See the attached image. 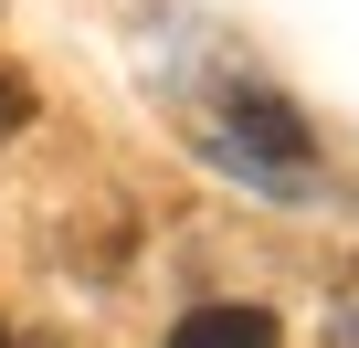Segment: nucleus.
Listing matches in <instances>:
<instances>
[{"mask_svg":"<svg viewBox=\"0 0 359 348\" xmlns=\"http://www.w3.org/2000/svg\"><path fill=\"white\" fill-rule=\"evenodd\" d=\"M169 348H285V327L264 306H191L169 327Z\"/></svg>","mask_w":359,"mask_h":348,"instance_id":"obj_1","label":"nucleus"},{"mask_svg":"<svg viewBox=\"0 0 359 348\" xmlns=\"http://www.w3.org/2000/svg\"><path fill=\"white\" fill-rule=\"evenodd\" d=\"M233 137H254L264 158H306V127L285 95H233Z\"/></svg>","mask_w":359,"mask_h":348,"instance_id":"obj_2","label":"nucleus"},{"mask_svg":"<svg viewBox=\"0 0 359 348\" xmlns=\"http://www.w3.org/2000/svg\"><path fill=\"white\" fill-rule=\"evenodd\" d=\"M22 127H32V85H22V74H11V64H0V148H11V137H22Z\"/></svg>","mask_w":359,"mask_h":348,"instance_id":"obj_3","label":"nucleus"},{"mask_svg":"<svg viewBox=\"0 0 359 348\" xmlns=\"http://www.w3.org/2000/svg\"><path fill=\"white\" fill-rule=\"evenodd\" d=\"M0 348H11V327H0Z\"/></svg>","mask_w":359,"mask_h":348,"instance_id":"obj_4","label":"nucleus"}]
</instances>
